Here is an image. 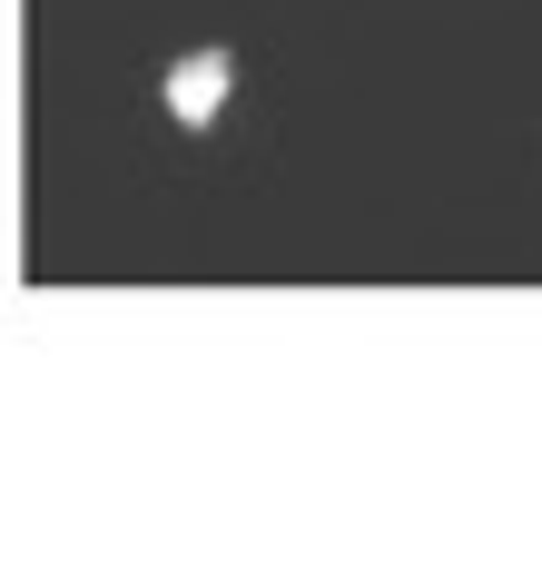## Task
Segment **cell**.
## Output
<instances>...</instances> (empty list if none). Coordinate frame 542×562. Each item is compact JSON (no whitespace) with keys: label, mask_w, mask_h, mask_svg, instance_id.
<instances>
[{"label":"cell","mask_w":542,"mask_h":562,"mask_svg":"<svg viewBox=\"0 0 542 562\" xmlns=\"http://www.w3.org/2000/svg\"><path fill=\"white\" fill-rule=\"evenodd\" d=\"M227 89H237V59H227V49H188V59L168 69V119H178V128H207V119L227 109Z\"/></svg>","instance_id":"obj_1"}]
</instances>
